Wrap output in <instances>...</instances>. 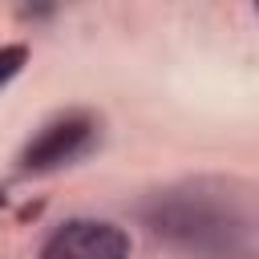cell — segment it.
Masks as SVG:
<instances>
[{
	"instance_id": "obj_1",
	"label": "cell",
	"mask_w": 259,
	"mask_h": 259,
	"mask_svg": "<svg viewBox=\"0 0 259 259\" xmlns=\"http://www.w3.org/2000/svg\"><path fill=\"white\" fill-rule=\"evenodd\" d=\"M142 227L186 259H231L251 235V194L231 178H186L142 206Z\"/></svg>"
},
{
	"instance_id": "obj_2",
	"label": "cell",
	"mask_w": 259,
	"mask_h": 259,
	"mask_svg": "<svg viewBox=\"0 0 259 259\" xmlns=\"http://www.w3.org/2000/svg\"><path fill=\"white\" fill-rule=\"evenodd\" d=\"M97 138H101V117L93 109H61L45 125H36V134L20 146L12 174L16 178H45L53 170H65L77 158H85L97 146Z\"/></svg>"
},
{
	"instance_id": "obj_3",
	"label": "cell",
	"mask_w": 259,
	"mask_h": 259,
	"mask_svg": "<svg viewBox=\"0 0 259 259\" xmlns=\"http://www.w3.org/2000/svg\"><path fill=\"white\" fill-rule=\"evenodd\" d=\"M36 259H130V235L109 219H65L49 231Z\"/></svg>"
},
{
	"instance_id": "obj_4",
	"label": "cell",
	"mask_w": 259,
	"mask_h": 259,
	"mask_svg": "<svg viewBox=\"0 0 259 259\" xmlns=\"http://www.w3.org/2000/svg\"><path fill=\"white\" fill-rule=\"evenodd\" d=\"M24 65H28V45H24V40L0 45V89H8V85L24 73Z\"/></svg>"
}]
</instances>
